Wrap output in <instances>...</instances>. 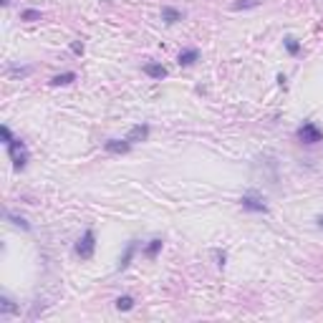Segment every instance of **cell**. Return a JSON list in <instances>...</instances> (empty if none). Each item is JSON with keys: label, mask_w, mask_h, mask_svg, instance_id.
Instances as JSON below:
<instances>
[{"label": "cell", "mask_w": 323, "mask_h": 323, "mask_svg": "<svg viewBox=\"0 0 323 323\" xmlns=\"http://www.w3.org/2000/svg\"><path fill=\"white\" fill-rule=\"evenodd\" d=\"M162 20H164L167 25H174L177 20H182V13H179L177 8H170V5H167V8H162Z\"/></svg>", "instance_id": "cell-9"}, {"label": "cell", "mask_w": 323, "mask_h": 323, "mask_svg": "<svg viewBox=\"0 0 323 323\" xmlns=\"http://www.w3.org/2000/svg\"><path fill=\"white\" fill-rule=\"evenodd\" d=\"M5 217H8V220H10V222H13V225H16V227H23V230H31V225H28V222H25V220H23V217H18V215H13V212H8Z\"/></svg>", "instance_id": "cell-17"}, {"label": "cell", "mask_w": 323, "mask_h": 323, "mask_svg": "<svg viewBox=\"0 0 323 323\" xmlns=\"http://www.w3.org/2000/svg\"><path fill=\"white\" fill-rule=\"evenodd\" d=\"M149 136V126L147 124H136V126H132V132H129V141H132V144H134V141H144Z\"/></svg>", "instance_id": "cell-7"}, {"label": "cell", "mask_w": 323, "mask_h": 323, "mask_svg": "<svg viewBox=\"0 0 323 323\" xmlns=\"http://www.w3.org/2000/svg\"><path fill=\"white\" fill-rule=\"evenodd\" d=\"M257 5H263V0H235L232 10H248V8H257Z\"/></svg>", "instance_id": "cell-12"}, {"label": "cell", "mask_w": 323, "mask_h": 323, "mask_svg": "<svg viewBox=\"0 0 323 323\" xmlns=\"http://www.w3.org/2000/svg\"><path fill=\"white\" fill-rule=\"evenodd\" d=\"M286 48H288L290 56H298V53H301V43L295 41V38H290V35L286 38Z\"/></svg>", "instance_id": "cell-16"}, {"label": "cell", "mask_w": 323, "mask_h": 323, "mask_svg": "<svg viewBox=\"0 0 323 323\" xmlns=\"http://www.w3.org/2000/svg\"><path fill=\"white\" fill-rule=\"evenodd\" d=\"M0 132H3V139H5V144H10V141H13V134H10V129H8V126H3V129H0Z\"/></svg>", "instance_id": "cell-20"}, {"label": "cell", "mask_w": 323, "mask_h": 323, "mask_svg": "<svg viewBox=\"0 0 323 323\" xmlns=\"http://www.w3.org/2000/svg\"><path fill=\"white\" fill-rule=\"evenodd\" d=\"M197 58H200V51L197 48H187V51L179 53V66H192Z\"/></svg>", "instance_id": "cell-10"}, {"label": "cell", "mask_w": 323, "mask_h": 323, "mask_svg": "<svg viewBox=\"0 0 323 323\" xmlns=\"http://www.w3.org/2000/svg\"><path fill=\"white\" fill-rule=\"evenodd\" d=\"M41 18H43V13H41V10H35V8H28V10H23V13H20V20H28V23L41 20Z\"/></svg>", "instance_id": "cell-14"}, {"label": "cell", "mask_w": 323, "mask_h": 323, "mask_svg": "<svg viewBox=\"0 0 323 323\" xmlns=\"http://www.w3.org/2000/svg\"><path fill=\"white\" fill-rule=\"evenodd\" d=\"M5 147H8V154L13 159V167H16V170H23V167L28 164V149H25V144L20 139H13L10 144H5Z\"/></svg>", "instance_id": "cell-2"}, {"label": "cell", "mask_w": 323, "mask_h": 323, "mask_svg": "<svg viewBox=\"0 0 323 323\" xmlns=\"http://www.w3.org/2000/svg\"><path fill=\"white\" fill-rule=\"evenodd\" d=\"M94 250H96V235H94V230H86L81 235V240L76 242V255H79L81 260H91Z\"/></svg>", "instance_id": "cell-1"}, {"label": "cell", "mask_w": 323, "mask_h": 323, "mask_svg": "<svg viewBox=\"0 0 323 323\" xmlns=\"http://www.w3.org/2000/svg\"><path fill=\"white\" fill-rule=\"evenodd\" d=\"M215 257H217V265H220V268H225V253H220V250H217Z\"/></svg>", "instance_id": "cell-21"}, {"label": "cell", "mask_w": 323, "mask_h": 323, "mask_svg": "<svg viewBox=\"0 0 323 323\" xmlns=\"http://www.w3.org/2000/svg\"><path fill=\"white\" fill-rule=\"evenodd\" d=\"M159 250H162V240H159V238H154V240H149V245L144 248V255H147V257H157Z\"/></svg>", "instance_id": "cell-13"}, {"label": "cell", "mask_w": 323, "mask_h": 323, "mask_svg": "<svg viewBox=\"0 0 323 323\" xmlns=\"http://www.w3.org/2000/svg\"><path fill=\"white\" fill-rule=\"evenodd\" d=\"M144 73L152 76V79H157V81L167 79V68L162 66V63H144Z\"/></svg>", "instance_id": "cell-6"}, {"label": "cell", "mask_w": 323, "mask_h": 323, "mask_svg": "<svg viewBox=\"0 0 323 323\" xmlns=\"http://www.w3.org/2000/svg\"><path fill=\"white\" fill-rule=\"evenodd\" d=\"M134 253H136V240H132V242L126 245V250H124V255H121L119 265H116V270H126L129 263H132V257H134Z\"/></svg>", "instance_id": "cell-8"}, {"label": "cell", "mask_w": 323, "mask_h": 323, "mask_svg": "<svg viewBox=\"0 0 323 323\" xmlns=\"http://www.w3.org/2000/svg\"><path fill=\"white\" fill-rule=\"evenodd\" d=\"M0 308H3V313H16V306H13V301L10 298H0Z\"/></svg>", "instance_id": "cell-18"}, {"label": "cell", "mask_w": 323, "mask_h": 323, "mask_svg": "<svg viewBox=\"0 0 323 323\" xmlns=\"http://www.w3.org/2000/svg\"><path fill=\"white\" fill-rule=\"evenodd\" d=\"M240 204L245 210H250V212H268V204L263 202L260 195H255V192H248V195H242Z\"/></svg>", "instance_id": "cell-4"}, {"label": "cell", "mask_w": 323, "mask_h": 323, "mask_svg": "<svg viewBox=\"0 0 323 323\" xmlns=\"http://www.w3.org/2000/svg\"><path fill=\"white\" fill-rule=\"evenodd\" d=\"M71 51H73L76 56H84V43H81V41H73V43H71Z\"/></svg>", "instance_id": "cell-19"}, {"label": "cell", "mask_w": 323, "mask_h": 323, "mask_svg": "<svg viewBox=\"0 0 323 323\" xmlns=\"http://www.w3.org/2000/svg\"><path fill=\"white\" fill-rule=\"evenodd\" d=\"M295 136H298L303 144H318V141L323 139V132H321L313 121H303L298 126V132H295Z\"/></svg>", "instance_id": "cell-3"}, {"label": "cell", "mask_w": 323, "mask_h": 323, "mask_svg": "<svg viewBox=\"0 0 323 323\" xmlns=\"http://www.w3.org/2000/svg\"><path fill=\"white\" fill-rule=\"evenodd\" d=\"M318 225H321V227H323V217H318Z\"/></svg>", "instance_id": "cell-22"}, {"label": "cell", "mask_w": 323, "mask_h": 323, "mask_svg": "<svg viewBox=\"0 0 323 323\" xmlns=\"http://www.w3.org/2000/svg\"><path fill=\"white\" fill-rule=\"evenodd\" d=\"M71 81H76V73L73 71H66V73H58L51 79V86H68Z\"/></svg>", "instance_id": "cell-11"}, {"label": "cell", "mask_w": 323, "mask_h": 323, "mask_svg": "<svg viewBox=\"0 0 323 323\" xmlns=\"http://www.w3.org/2000/svg\"><path fill=\"white\" fill-rule=\"evenodd\" d=\"M116 308H119V311H132V308H134V298H132V295H121V298H116Z\"/></svg>", "instance_id": "cell-15"}, {"label": "cell", "mask_w": 323, "mask_h": 323, "mask_svg": "<svg viewBox=\"0 0 323 323\" xmlns=\"http://www.w3.org/2000/svg\"><path fill=\"white\" fill-rule=\"evenodd\" d=\"M104 149L109 154H126L129 149H132V141H129V139H109L104 144Z\"/></svg>", "instance_id": "cell-5"}]
</instances>
